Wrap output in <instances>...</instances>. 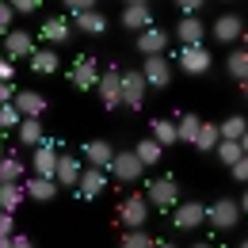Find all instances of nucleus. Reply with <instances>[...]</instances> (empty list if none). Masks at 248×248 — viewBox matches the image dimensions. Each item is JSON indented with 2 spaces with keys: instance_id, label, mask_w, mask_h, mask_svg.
<instances>
[{
  "instance_id": "1",
  "label": "nucleus",
  "mask_w": 248,
  "mask_h": 248,
  "mask_svg": "<svg viewBox=\"0 0 248 248\" xmlns=\"http://www.w3.org/2000/svg\"><path fill=\"white\" fill-rule=\"evenodd\" d=\"M58 160H62L58 138H42V145L31 149V176H38V180H58Z\"/></svg>"
},
{
  "instance_id": "2",
  "label": "nucleus",
  "mask_w": 248,
  "mask_h": 248,
  "mask_svg": "<svg viewBox=\"0 0 248 248\" xmlns=\"http://www.w3.org/2000/svg\"><path fill=\"white\" fill-rule=\"evenodd\" d=\"M119 225L126 229H145V221H149V199H145V191H134V195H126L123 202H119Z\"/></svg>"
},
{
  "instance_id": "3",
  "label": "nucleus",
  "mask_w": 248,
  "mask_h": 248,
  "mask_svg": "<svg viewBox=\"0 0 248 248\" xmlns=\"http://www.w3.org/2000/svg\"><path fill=\"white\" fill-rule=\"evenodd\" d=\"M95 92H99V99H103L107 111H119V107H123V65H107V69L99 73Z\"/></svg>"
},
{
  "instance_id": "4",
  "label": "nucleus",
  "mask_w": 248,
  "mask_h": 248,
  "mask_svg": "<svg viewBox=\"0 0 248 248\" xmlns=\"http://www.w3.org/2000/svg\"><path fill=\"white\" fill-rule=\"evenodd\" d=\"M145 199L153 210H176L180 206V184L172 176H156L153 184L145 187Z\"/></svg>"
},
{
  "instance_id": "5",
  "label": "nucleus",
  "mask_w": 248,
  "mask_h": 248,
  "mask_svg": "<svg viewBox=\"0 0 248 248\" xmlns=\"http://www.w3.org/2000/svg\"><path fill=\"white\" fill-rule=\"evenodd\" d=\"M206 221L214 225L217 233H229V229H237V221H241V206H237V199H214L210 206H206Z\"/></svg>"
},
{
  "instance_id": "6",
  "label": "nucleus",
  "mask_w": 248,
  "mask_h": 248,
  "mask_svg": "<svg viewBox=\"0 0 248 248\" xmlns=\"http://www.w3.org/2000/svg\"><path fill=\"white\" fill-rule=\"evenodd\" d=\"M107 176H111L115 184H138V180L145 176V164L134 156V149H123V153H115L111 168H107Z\"/></svg>"
},
{
  "instance_id": "7",
  "label": "nucleus",
  "mask_w": 248,
  "mask_h": 248,
  "mask_svg": "<svg viewBox=\"0 0 248 248\" xmlns=\"http://www.w3.org/2000/svg\"><path fill=\"white\" fill-rule=\"evenodd\" d=\"M138 73H141L145 88H153V92H164V88L172 84V73H176V65H172L168 58H164V54H160V58H145V65H141Z\"/></svg>"
},
{
  "instance_id": "8",
  "label": "nucleus",
  "mask_w": 248,
  "mask_h": 248,
  "mask_svg": "<svg viewBox=\"0 0 248 248\" xmlns=\"http://www.w3.org/2000/svg\"><path fill=\"white\" fill-rule=\"evenodd\" d=\"M38 38L46 42V50H58L65 42H73V23H69V16H46L42 27H38Z\"/></svg>"
},
{
  "instance_id": "9",
  "label": "nucleus",
  "mask_w": 248,
  "mask_h": 248,
  "mask_svg": "<svg viewBox=\"0 0 248 248\" xmlns=\"http://www.w3.org/2000/svg\"><path fill=\"white\" fill-rule=\"evenodd\" d=\"M69 84L77 88V92H92L95 84H99V65H95L92 54H80L73 69H69Z\"/></svg>"
},
{
  "instance_id": "10",
  "label": "nucleus",
  "mask_w": 248,
  "mask_h": 248,
  "mask_svg": "<svg viewBox=\"0 0 248 248\" xmlns=\"http://www.w3.org/2000/svg\"><path fill=\"white\" fill-rule=\"evenodd\" d=\"M176 65L184 69L187 77H202V73H210L214 54H210L206 46H180V58H176Z\"/></svg>"
},
{
  "instance_id": "11",
  "label": "nucleus",
  "mask_w": 248,
  "mask_h": 248,
  "mask_svg": "<svg viewBox=\"0 0 248 248\" xmlns=\"http://www.w3.org/2000/svg\"><path fill=\"white\" fill-rule=\"evenodd\" d=\"M115 153H119V149H115V145H111L107 138H88V141L80 145V160H84L88 168H103V172L111 168Z\"/></svg>"
},
{
  "instance_id": "12",
  "label": "nucleus",
  "mask_w": 248,
  "mask_h": 248,
  "mask_svg": "<svg viewBox=\"0 0 248 248\" xmlns=\"http://www.w3.org/2000/svg\"><path fill=\"white\" fill-rule=\"evenodd\" d=\"M119 23H123V31H149L153 27V8L145 4V0H130L123 4V16H119Z\"/></svg>"
},
{
  "instance_id": "13",
  "label": "nucleus",
  "mask_w": 248,
  "mask_h": 248,
  "mask_svg": "<svg viewBox=\"0 0 248 248\" xmlns=\"http://www.w3.org/2000/svg\"><path fill=\"white\" fill-rule=\"evenodd\" d=\"M145 80L138 69H123V107L126 111H141L145 107Z\"/></svg>"
},
{
  "instance_id": "14",
  "label": "nucleus",
  "mask_w": 248,
  "mask_h": 248,
  "mask_svg": "<svg viewBox=\"0 0 248 248\" xmlns=\"http://www.w3.org/2000/svg\"><path fill=\"white\" fill-rule=\"evenodd\" d=\"M202 221H206V202H199V199H187V202H180V206L172 210V225L184 229V233L199 229Z\"/></svg>"
},
{
  "instance_id": "15",
  "label": "nucleus",
  "mask_w": 248,
  "mask_h": 248,
  "mask_svg": "<svg viewBox=\"0 0 248 248\" xmlns=\"http://www.w3.org/2000/svg\"><path fill=\"white\" fill-rule=\"evenodd\" d=\"M4 42V58L16 65V62H31V54L38 50L34 46V38H31V31H12L8 38H0Z\"/></svg>"
},
{
  "instance_id": "16",
  "label": "nucleus",
  "mask_w": 248,
  "mask_h": 248,
  "mask_svg": "<svg viewBox=\"0 0 248 248\" xmlns=\"http://www.w3.org/2000/svg\"><path fill=\"white\" fill-rule=\"evenodd\" d=\"M107 184H111V176L103 172V168H88L84 164V172H80V184H77V199H99L103 191H107Z\"/></svg>"
},
{
  "instance_id": "17",
  "label": "nucleus",
  "mask_w": 248,
  "mask_h": 248,
  "mask_svg": "<svg viewBox=\"0 0 248 248\" xmlns=\"http://www.w3.org/2000/svg\"><path fill=\"white\" fill-rule=\"evenodd\" d=\"M214 42H221V46H233L241 34H245V19L237 16V12H225V16H217L214 19Z\"/></svg>"
},
{
  "instance_id": "18",
  "label": "nucleus",
  "mask_w": 248,
  "mask_h": 248,
  "mask_svg": "<svg viewBox=\"0 0 248 248\" xmlns=\"http://www.w3.org/2000/svg\"><path fill=\"white\" fill-rule=\"evenodd\" d=\"M12 107H16L23 119H42V111H46V95L34 92V88H19L16 99H12Z\"/></svg>"
},
{
  "instance_id": "19",
  "label": "nucleus",
  "mask_w": 248,
  "mask_h": 248,
  "mask_svg": "<svg viewBox=\"0 0 248 248\" xmlns=\"http://www.w3.org/2000/svg\"><path fill=\"white\" fill-rule=\"evenodd\" d=\"M168 31H160V27H149V31L138 34V50H141V58H160L164 50H168Z\"/></svg>"
},
{
  "instance_id": "20",
  "label": "nucleus",
  "mask_w": 248,
  "mask_h": 248,
  "mask_svg": "<svg viewBox=\"0 0 248 248\" xmlns=\"http://www.w3.org/2000/svg\"><path fill=\"white\" fill-rule=\"evenodd\" d=\"M176 38L180 46H206V23L195 16V19H180L176 23Z\"/></svg>"
},
{
  "instance_id": "21",
  "label": "nucleus",
  "mask_w": 248,
  "mask_h": 248,
  "mask_svg": "<svg viewBox=\"0 0 248 248\" xmlns=\"http://www.w3.org/2000/svg\"><path fill=\"white\" fill-rule=\"evenodd\" d=\"M80 172H84V160H80V156L62 153V160H58V187H73V191H77Z\"/></svg>"
},
{
  "instance_id": "22",
  "label": "nucleus",
  "mask_w": 248,
  "mask_h": 248,
  "mask_svg": "<svg viewBox=\"0 0 248 248\" xmlns=\"http://www.w3.org/2000/svg\"><path fill=\"white\" fill-rule=\"evenodd\" d=\"M23 191H27L31 202H54L62 187H58V180H38V176H31V180L23 184Z\"/></svg>"
},
{
  "instance_id": "23",
  "label": "nucleus",
  "mask_w": 248,
  "mask_h": 248,
  "mask_svg": "<svg viewBox=\"0 0 248 248\" xmlns=\"http://www.w3.org/2000/svg\"><path fill=\"white\" fill-rule=\"evenodd\" d=\"M69 23H73V31H80V34H103V31H107V16H103L99 8L77 16V19H69Z\"/></svg>"
},
{
  "instance_id": "24",
  "label": "nucleus",
  "mask_w": 248,
  "mask_h": 248,
  "mask_svg": "<svg viewBox=\"0 0 248 248\" xmlns=\"http://www.w3.org/2000/svg\"><path fill=\"white\" fill-rule=\"evenodd\" d=\"M58 50H46V46H42V50H34L31 54V73L34 77H50V73H58Z\"/></svg>"
},
{
  "instance_id": "25",
  "label": "nucleus",
  "mask_w": 248,
  "mask_h": 248,
  "mask_svg": "<svg viewBox=\"0 0 248 248\" xmlns=\"http://www.w3.org/2000/svg\"><path fill=\"white\" fill-rule=\"evenodd\" d=\"M23 202H27L23 184H4V187H0V210H4V214H16Z\"/></svg>"
},
{
  "instance_id": "26",
  "label": "nucleus",
  "mask_w": 248,
  "mask_h": 248,
  "mask_svg": "<svg viewBox=\"0 0 248 248\" xmlns=\"http://www.w3.org/2000/svg\"><path fill=\"white\" fill-rule=\"evenodd\" d=\"M23 172H27V164H23L16 153H8L0 160V187L4 184H23Z\"/></svg>"
},
{
  "instance_id": "27",
  "label": "nucleus",
  "mask_w": 248,
  "mask_h": 248,
  "mask_svg": "<svg viewBox=\"0 0 248 248\" xmlns=\"http://www.w3.org/2000/svg\"><path fill=\"white\" fill-rule=\"evenodd\" d=\"M149 130H153L149 138H153L160 149H168V145H176V141H180V134H176V123H172V119H153Z\"/></svg>"
},
{
  "instance_id": "28",
  "label": "nucleus",
  "mask_w": 248,
  "mask_h": 248,
  "mask_svg": "<svg viewBox=\"0 0 248 248\" xmlns=\"http://www.w3.org/2000/svg\"><path fill=\"white\" fill-rule=\"evenodd\" d=\"M217 134H221V141H241V138L248 134V119L245 115H229L225 123L217 126Z\"/></svg>"
},
{
  "instance_id": "29",
  "label": "nucleus",
  "mask_w": 248,
  "mask_h": 248,
  "mask_svg": "<svg viewBox=\"0 0 248 248\" xmlns=\"http://www.w3.org/2000/svg\"><path fill=\"white\" fill-rule=\"evenodd\" d=\"M42 138H46V134H42V123H38V119H23V123H19V145L38 149Z\"/></svg>"
},
{
  "instance_id": "30",
  "label": "nucleus",
  "mask_w": 248,
  "mask_h": 248,
  "mask_svg": "<svg viewBox=\"0 0 248 248\" xmlns=\"http://www.w3.org/2000/svg\"><path fill=\"white\" fill-rule=\"evenodd\" d=\"M225 73L233 77V80H248V50H229V58H225Z\"/></svg>"
},
{
  "instance_id": "31",
  "label": "nucleus",
  "mask_w": 248,
  "mask_h": 248,
  "mask_svg": "<svg viewBox=\"0 0 248 248\" xmlns=\"http://www.w3.org/2000/svg\"><path fill=\"white\" fill-rule=\"evenodd\" d=\"M134 156H138V160H141V164H145V168H153L156 160H160V156H164V149H160V145H156L153 138H141V141H138V145H134Z\"/></svg>"
},
{
  "instance_id": "32",
  "label": "nucleus",
  "mask_w": 248,
  "mask_h": 248,
  "mask_svg": "<svg viewBox=\"0 0 248 248\" xmlns=\"http://www.w3.org/2000/svg\"><path fill=\"white\" fill-rule=\"evenodd\" d=\"M217 141H221V134H217L214 123H202V126H199V138H195V149H199V153H214Z\"/></svg>"
},
{
  "instance_id": "33",
  "label": "nucleus",
  "mask_w": 248,
  "mask_h": 248,
  "mask_svg": "<svg viewBox=\"0 0 248 248\" xmlns=\"http://www.w3.org/2000/svg\"><path fill=\"white\" fill-rule=\"evenodd\" d=\"M199 126H202V119H199V115H191V111H187L184 119L176 123V134H180V141H184V145H195V138H199Z\"/></svg>"
},
{
  "instance_id": "34",
  "label": "nucleus",
  "mask_w": 248,
  "mask_h": 248,
  "mask_svg": "<svg viewBox=\"0 0 248 248\" xmlns=\"http://www.w3.org/2000/svg\"><path fill=\"white\" fill-rule=\"evenodd\" d=\"M156 241L145 233V229H126L123 237H119V248H153Z\"/></svg>"
},
{
  "instance_id": "35",
  "label": "nucleus",
  "mask_w": 248,
  "mask_h": 248,
  "mask_svg": "<svg viewBox=\"0 0 248 248\" xmlns=\"http://www.w3.org/2000/svg\"><path fill=\"white\" fill-rule=\"evenodd\" d=\"M214 153H217V160H221V164H229V168H233V164L245 156V149H241V141H217Z\"/></svg>"
},
{
  "instance_id": "36",
  "label": "nucleus",
  "mask_w": 248,
  "mask_h": 248,
  "mask_svg": "<svg viewBox=\"0 0 248 248\" xmlns=\"http://www.w3.org/2000/svg\"><path fill=\"white\" fill-rule=\"evenodd\" d=\"M19 123H23V115H19L12 103H4V107H0V138H4V130H19Z\"/></svg>"
},
{
  "instance_id": "37",
  "label": "nucleus",
  "mask_w": 248,
  "mask_h": 248,
  "mask_svg": "<svg viewBox=\"0 0 248 248\" xmlns=\"http://www.w3.org/2000/svg\"><path fill=\"white\" fill-rule=\"evenodd\" d=\"M62 8H65V16H69V19H77V16L92 12V8H95V0H65Z\"/></svg>"
},
{
  "instance_id": "38",
  "label": "nucleus",
  "mask_w": 248,
  "mask_h": 248,
  "mask_svg": "<svg viewBox=\"0 0 248 248\" xmlns=\"http://www.w3.org/2000/svg\"><path fill=\"white\" fill-rule=\"evenodd\" d=\"M12 19H16L12 4H8V0H0V38H8V34H12Z\"/></svg>"
},
{
  "instance_id": "39",
  "label": "nucleus",
  "mask_w": 248,
  "mask_h": 248,
  "mask_svg": "<svg viewBox=\"0 0 248 248\" xmlns=\"http://www.w3.org/2000/svg\"><path fill=\"white\" fill-rule=\"evenodd\" d=\"M176 8H180V19H195V16H199L206 4H202V0H180Z\"/></svg>"
},
{
  "instance_id": "40",
  "label": "nucleus",
  "mask_w": 248,
  "mask_h": 248,
  "mask_svg": "<svg viewBox=\"0 0 248 248\" xmlns=\"http://www.w3.org/2000/svg\"><path fill=\"white\" fill-rule=\"evenodd\" d=\"M42 8V0H12V12L16 16H34Z\"/></svg>"
},
{
  "instance_id": "41",
  "label": "nucleus",
  "mask_w": 248,
  "mask_h": 248,
  "mask_svg": "<svg viewBox=\"0 0 248 248\" xmlns=\"http://www.w3.org/2000/svg\"><path fill=\"white\" fill-rule=\"evenodd\" d=\"M229 172H233V180H237V184H245V187H248V156H241V160H237Z\"/></svg>"
},
{
  "instance_id": "42",
  "label": "nucleus",
  "mask_w": 248,
  "mask_h": 248,
  "mask_svg": "<svg viewBox=\"0 0 248 248\" xmlns=\"http://www.w3.org/2000/svg\"><path fill=\"white\" fill-rule=\"evenodd\" d=\"M0 237H16V217L0 210Z\"/></svg>"
},
{
  "instance_id": "43",
  "label": "nucleus",
  "mask_w": 248,
  "mask_h": 248,
  "mask_svg": "<svg viewBox=\"0 0 248 248\" xmlns=\"http://www.w3.org/2000/svg\"><path fill=\"white\" fill-rule=\"evenodd\" d=\"M12 73H16V65L8 58H0V84H12Z\"/></svg>"
},
{
  "instance_id": "44",
  "label": "nucleus",
  "mask_w": 248,
  "mask_h": 248,
  "mask_svg": "<svg viewBox=\"0 0 248 248\" xmlns=\"http://www.w3.org/2000/svg\"><path fill=\"white\" fill-rule=\"evenodd\" d=\"M16 92H19L16 84H0V107H4V103H12V99H16Z\"/></svg>"
},
{
  "instance_id": "45",
  "label": "nucleus",
  "mask_w": 248,
  "mask_h": 248,
  "mask_svg": "<svg viewBox=\"0 0 248 248\" xmlns=\"http://www.w3.org/2000/svg\"><path fill=\"white\" fill-rule=\"evenodd\" d=\"M12 248H34V241L23 237V233H16V237H12Z\"/></svg>"
},
{
  "instance_id": "46",
  "label": "nucleus",
  "mask_w": 248,
  "mask_h": 248,
  "mask_svg": "<svg viewBox=\"0 0 248 248\" xmlns=\"http://www.w3.org/2000/svg\"><path fill=\"white\" fill-rule=\"evenodd\" d=\"M237 206H241V217H248V187H245V195L237 199Z\"/></svg>"
},
{
  "instance_id": "47",
  "label": "nucleus",
  "mask_w": 248,
  "mask_h": 248,
  "mask_svg": "<svg viewBox=\"0 0 248 248\" xmlns=\"http://www.w3.org/2000/svg\"><path fill=\"white\" fill-rule=\"evenodd\" d=\"M0 248H12V237H0Z\"/></svg>"
},
{
  "instance_id": "48",
  "label": "nucleus",
  "mask_w": 248,
  "mask_h": 248,
  "mask_svg": "<svg viewBox=\"0 0 248 248\" xmlns=\"http://www.w3.org/2000/svg\"><path fill=\"white\" fill-rule=\"evenodd\" d=\"M241 149H245V156H248V134H245V138H241Z\"/></svg>"
},
{
  "instance_id": "49",
  "label": "nucleus",
  "mask_w": 248,
  "mask_h": 248,
  "mask_svg": "<svg viewBox=\"0 0 248 248\" xmlns=\"http://www.w3.org/2000/svg\"><path fill=\"white\" fill-rule=\"evenodd\" d=\"M4 156H8V149H4V138H0V160H4Z\"/></svg>"
},
{
  "instance_id": "50",
  "label": "nucleus",
  "mask_w": 248,
  "mask_h": 248,
  "mask_svg": "<svg viewBox=\"0 0 248 248\" xmlns=\"http://www.w3.org/2000/svg\"><path fill=\"white\" fill-rule=\"evenodd\" d=\"M241 92H245V99H248V80H241Z\"/></svg>"
},
{
  "instance_id": "51",
  "label": "nucleus",
  "mask_w": 248,
  "mask_h": 248,
  "mask_svg": "<svg viewBox=\"0 0 248 248\" xmlns=\"http://www.w3.org/2000/svg\"><path fill=\"white\" fill-rule=\"evenodd\" d=\"M153 248H176V245H168V241H160V245H153Z\"/></svg>"
},
{
  "instance_id": "52",
  "label": "nucleus",
  "mask_w": 248,
  "mask_h": 248,
  "mask_svg": "<svg viewBox=\"0 0 248 248\" xmlns=\"http://www.w3.org/2000/svg\"><path fill=\"white\" fill-rule=\"evenodd\" d=\"M241 38H245V50H248V27H245V34H241Z\"/></svg>"
},
{
  "instance_id": "53",
  "label": "nucleus",
  "mask_w": 248,
  "mask_h": 248,
  "mask_svg": "<svg viewBox=\"0 0 248 248\" xmlns=\"http://www.w3.org/2000/svg\"><path fill=\"white\" fill-rule=\"evenodd\" d=\"M237 248H248V241H241V245H237Z\"/></svg>"
},
{
  "instance_id": "54",
  "label": "nucleus",
  "mask_w": 248,
  "mask_h": 248,
  "mask_svg": "<svg viewBox=\"0 0 248 248\" xmlns=\"http://www.w3.org/2000/svg\"><path fill=\"white\" fill-rule=\"evenodd\" d=\"M195 248H214V245H195Z\"/></svg>"
}]
</instances>
